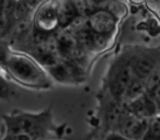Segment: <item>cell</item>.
<instances>
[{"instance_id": "1", "label": "cell", "mask_w": 160, "mask_h": 140, "mask_svg": "<svg viewBox=\"0 0 160 140\" xmlns=\"http://www.w3.org/2000/svg\"><path fill=\"white\" fill-rule=\"evenodd\" d=\"M2 71L16 83L31 89H46L51 85L46 71L30 56L10 51L2 67Z\"/></svg>"}, {"instance_id": "2", "label": "cell", "mask_w": 160, "mask_h": 140, "mask_svg": "<svg viewBox=\"0 0 160 140\" xmlns=\"http://www.w3.org/2000/svg\"><path fill=\"white\" fill-rule=\"evenodd\" d=\"M6 135L25 133L34 140H43L47 133L54 128L49 111L42 113H27V112H12L3 116Z\"/></svg>"}, {"instance_id": "3", "label": "cell", "mask_w": 160, "mask_h": 140, "mask_svg": "<svg viewBox=\"0 0 160 140\" xmlns=\"http://www.w3.org/2000/svg\"><path fill=\"white\" fill-rule=\"evenodd\" d=\"M149 119L134 116L128 111H124L116 126L118 133L128 140H142L147 131Z\"/></svg>"}, {"instance_id": "4", "label": "cell", "mask_w": 160, "mask_h": 140, "mask_svg": "<svg viewBox=\"0 0 160 140\" xmlns=\"http://www.w3.org/2000/svg\"><path fill=\"white\" fill-rule=\"evenodd\" d=\"M134 78L135 77H134L129 61L121 64L114 70L111 82H110V91L116 101H122L124 99L125 92Z\"/></svg>"}, {"instance_id": "5", "label": "cell", "mask_w": 160, "mask_h": 140, "mask_svg": "<svg viewBox=\"0 0 160 140\" xmlns=\"http://www.w3.org/2000/svg\"><path fill=\"white\" fill-rule=\"evenodd\" d=\"M160 60L153 51H142L140 55L129 60L134 77L139 80L146 81L149 78Z\"/></svg>"}, {"instance_id": "6", "label": "cell", "mask_w": 160, "mask_h": 140, "mask_svg": "<svg viewBox=\"0 0 160 140\" xmlns=\"http://www.w3.org/2000/svg\"><path fill=\"white\" fill-rule=\"evenodd\" d=\"M88 30L96 35L107 36L115 29V18L109 11H97L88 19Z\"/></svg>"}, {"instance_id": "7", "label": "cell", "mask_w": 160, "mask_h": 140, "mask_svg": "<svg viewBox=\"0 0 160 140\" xmlns=\"http://www.w3.org/2000/svg\"><path fill=\"white\" fill-rule=\"evenodd\" d=\"M127 111L136 117L144 118V119L153 118L156 114L158 113L157 107H156L155 103L151 100L148 93L142 94L136 100L129 102Z\"/></svg>"}, {"instance_id": "8", "label": "cell", "mask_w": 160, "mask_h": 140, "mask_svg": "<svg viewBox=\"0 0 160 140\" xmlns=\"http://www.w3.org/2000/svg\"><path fill=\"white\" fill-rule=\"evenodd\" d=\"M58 22V12L57 9L54 7H45L38 14V27L42 30L54 29Z\"/></svg>"}, {"instance_id": "9", "label": "cell", "mask_w": 160, "mask_h": 140, "mask_svg": "<svg viewBox=\"0 0 160 140\" xmlns=\"http://www.w3.org/2000/svg\"><path fill=\"white\" fill-rule=\"evenodd\" d=\"M160 139V117H153L149 120L148 128L142 140H159Z\"/></svg>"}, {"instance_id": "10", "label": "cell", "mask_w": 160, "mask_h": 140, "mask_svg": "<svg viewBox=\"0 0 160 140\" xmlns=\"http://www.w3.org/2000/svg\"><path fill=\"white\" fill-rule=\"evenodd\" d=\"M13 90L10 84L9 80L0 72V100H8L11 98Z\"/></svg>"}, {"instance_id": "11", "label": "cell", "mask_w": 160, "mask_h": 140, "mask_svg": "<svg viewBox=\"0 0 160 140\" xmlns=\"http://www.w3.org/2000/svg\"><path fill=\"white\" fill-rule=\"evenodd\" d=\"M10 51H11L9 49L8 45L6 44L5 42H2V41L0 40V67H1V68L3 67V64H5L6 59H7Z\"/></svg>"}, {"instance_id": "12", "label": "cell", "mask_w": 160, "mask_h": 140, "mask_svg": "<svg viewBox=\"0 0 160 140\" xmlns=\"http://www.w3.org/2000/svg\"><path fill=\"white\" fill-rule=\"evenodd\" d=\"M148 94L151 98V100L153 101V103H155L156 107H157V109H158V113H160V85L155 88V89L149 92Z\"/></svg>"}, {"instance_id": "13", "label": "cell", "mask_w": 160, "mask_h": 140, "mask_svg": "<svg viewBox=\"0 0 160 140\" xmlns=\"http://www.w3.org/2000/svg\"><path fill=\"white\" fill-rule=\"evenodd\" d=\"M105 140H128V139H126V138L123 137V136L118 135V133H110Z\"/></svg>"}, {"instance_id": "14", "label": "cell", "mask_w": 160, "mask_h": 140, "mask_svg": "<svg viewBox=\"0 0 160 140\" xmlns=\"http://www.w3.org/2000/svg\"><path fill=\"white\" fill-rule=\"evenodd\" d=\"M0 72H3L2 71V68H1V67H0Z\"/></svg>"}, {"instance_id": "15", "label": "cell", "mask_w": 160, "mask_h": 140, "mask_svg": "<svg viewBox=\"0 0 160 140\" xmlns=\"http://www.w3.org/2000/svg\"><path fill=\"white\" fill-rule=\"evenodd\" d=\"M159 140H160V139H159Z\"/></svg>"}]
</instances>
